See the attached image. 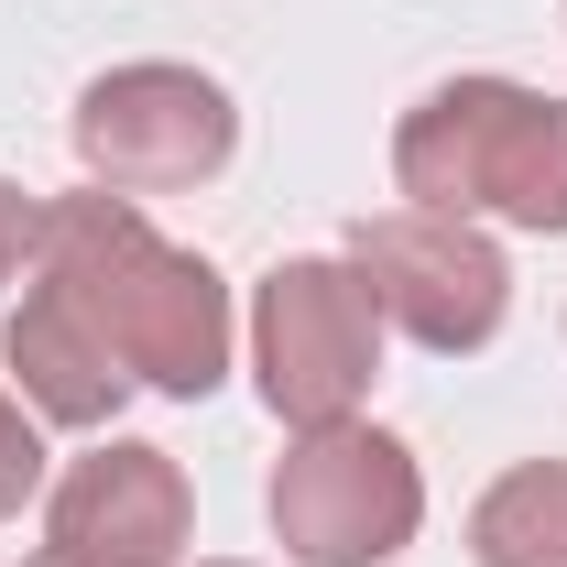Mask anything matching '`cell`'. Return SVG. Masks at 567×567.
Returning <instances> with one entry per match:
<instances>
[{"mask_svg": "<svg viewBox=\"0 0 567 567\" xmlns=\"http://www.w3.org/2000/svg\"><path fill=\"white\" fill-rule=\"evenodd\" d=\"M33 284H55L76 317L121 350L142 393H175V404H208L229 382V350H240V306L218 284L208 251H175L142 197H110V186H76L44 208V251H33Z\"/></svg>", "mask_w": 567, "mask_h": 567, "instance_id": "cell-1", "label": "cell"}, {"mask_svg": "<svg viewBox=\"0 0 567 567\" xmlns=\"http://www.w3.org/2000/svg\"><path fill=\"white\" fill-rule=\"evenodd\" d=\"M393 186L404 208L502 218L567 240V99L524 76H447L393 121Z\"/></svg>", "mask_w": 567, "mask_h": 567, "instance_id": "cell-2", "label": "cell"}, {"mask_svg": "<svg viewBox=\"0 0 567 567\" xmlns=\"http://www.w3.org/2000/svg\"><path fill=\"white\" fill-rule=\"evenodd\" d=\"M274 546L295 567H393L425 524V470L382 425H306L262 481Z\"/></svg>", "mask_w": 567, "mask_h": 567, "instance_id": "cell-3", "label": "cell"}, {"mask_svg": "<svg viewBox=\"0 0 567 567\" xmlns=\"http://www.w3.org/2000/svg\"><path fill=\"white\" fill-rule=\"evenodd\" d=\"M382 339L393 328H382L371 284L350 262H328V251H295V262H274L251 284V382H262V404L295 436L306 425H350L371 404Z\"/></svg>", "mask_w": 567, "mask_h": 567, "instance_id": "cell-4", "label": "cell"}, {"mask_svg": "<svg viewBox=\"0 0 567 567\" xmlns=\"http://www.w3.org/2000/svg\"><path fill=\"white\" fill-rule=\"evenodd\" d=\"M66 142L87 164V186H110V197H186L240 153V110H229V87L208 66L132 55V66L76 87Z\"/></svg>", "mask_w": 567, "mask_h": 567, "instance_id": "cell-5", "label": "cell"}, {"mask_svg": "<svg viewBox=\"0 0 567 567\" xmlns=\"http://www.w3.org/2000/svg\"><path fill=\"white\" fill-rule=\"evenodd\" d=\"M360 284H371V306H382V328L393 339H415L436 360H470L502 339V317H513V262H502V240L481 218H447V208H382L350 229V251H339Z\"/></svg>", "mask_w": 567, "mask_h": 567, "instance_id": "cell-6", "label": "cell"}, {"mask_svg": "<svg viewBox=\"0 0 567 567\" xmlns=\"http://www.w3.org/2000/svg\"><path fill=\"white\" fill-rule=\"evenodd\" d=\"M44 535L66 557H99V567H175L186 535H197V492H186L175 447L99 436L87 458H66V481L44 492Z\"/></svg>", "mask_w": 567, "mask_h": 567, "instance_id": "cell-7", "label": "cell"}, {"mask_svg": "<svg viewBox=\"0 0 567 567\" xmlns=\"http://www.w3.org/2000/svg\"><path fill=\"white\" fill-rule=\"evenodd\" d=\"M0 371H11V393L44 425H76V436H110L121 404L142 393L132 371H121V350L33 274H22V306H11V328H0Z\"/></svg>", "mask_w": 567, "mask_h": 567, "instance_id": "cell-8", "label": "cell"}, {"mask_svg": "<svg viewBox=\"0 0 567 567\" xmlns=\"http://www.w3.org/2000/svg\"><path fill=\"white\" fill-rule=\"evenodd\" d=\"M470 557L481 567H567V458H513L470 502Z\"/></svg>", "mask_w": 567, "mask_h": 567, "instance_id": "cell-9", "label": "cell"}, {"mask_svg": "<svg viewBox=\"0 0 567 567\" xmlns=\"http://www.w3.org/2000/svg\"><path fill=\"white\" fill-rule=\"evenodd\" d=\"M33 492H44V415L0 382V524H11Z\"/></svg>", "mask_w": 567, "mask_h": 567, "instance_id": "cell-10", "label": "cell"}, {"mask_svg": "<svg viewBox=\"0 0 567 567\" xmlns=\"http://www.w3.org/2000/svg\"><path fill=\"white\" fill-rule=\"evenodd\" d=\"M33 251H44V197H22V186L0 175V284L33 274Z\"/></svg>", "mask_w": 567, "mask_h": 567, "instance_id": "cell-11", "label": "cell"}, {"mask_svg": "<svg viewBox=\"0 0 567 567\" xmlns=\"http://www.w3.org/2000/svg\"><path fill=\"white\" fill-rule=\"evenodd\" d=\"M22 567H99V557H66V546H33Z\"/></svg>", "mask_w": 567, "mask_h": 567, "instance_id": "cell-12", "label": "cell"}, {"mask_svg": "<svg viewBox=\"0 0 567 567\" xmlns=\"http://www.w3.org/2000/svg\"><path fill=\"white\" fill-rule=\"evenodd\" d=\"M208 567H240V557H208Z\"/></svg>", "mask_w": 567, "mask_h": 567, "instance_id": "cell-13", "label": "cell"}]
</instances>
